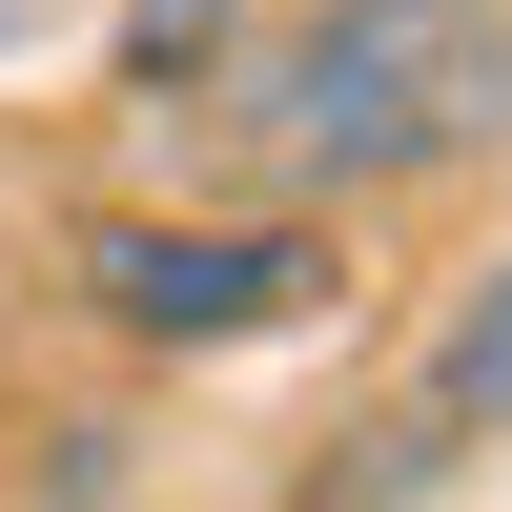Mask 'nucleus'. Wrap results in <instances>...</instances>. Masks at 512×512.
Returning <instances> with one entry per match:
<instances>
[{"instance_id": "1", "label": "nucleus", "mask_w": 512, "mask_h": 512, "mask_svg": "<svg viewBox=\"0 0 512 512\" xmlns=\"http://www.w3.org/2000/svg\"><path fill=\"white\" fill-rule=\"evenodd\" d=\"M185 123L226 164V205H308V226L492 185L512 164V0H287V21H246V62Z\"/></svg>"}, {"instance_id": "2", "label": "nucleus", "mask_w": 512, "mask_h": 512, "mask_svg": "<svg viewBox=\"0 0 512 512\" xmlns=\"http://www.w3.org/2000/svg\"><path fill=\"white\" fill-rule=\"evenodd\" d=\"M62 287L123 349H267V328L349 308V226H308V205H82Z\"/></svg>"}, {"instance_id": "3", "label": "nucleus", "mask_w": 512, "mask_h": 512, "mask_svg": "<svg viewBox=\"0 0 512 512\" xmlns=\"http://www.w3.org/2000/svg\"><path fill=\"white\" fill-rule=\"evenodd\" d=\"M410 390H431L472 451H512V246H492L472 287H451V328H431V369H410Z\"/></svg>"}, {"instance_id": "4", "label": "nucleus", "mask_w": 512, "mask_h": 512, "mask_svg": "<svg viewBox=\"0 0 512 512\" xmlns=\"http://www.w3.org/2000/svg\"><path fill=\"white\" fill-rule=\"evenodd\" d=\"M246 21H267V0H123V82H144V103H205V82L246 62Z\"/></svg>"}, {"instance_id": "5", "label": "nucleus", "mask_w": 512, "mask_h": 512, "mask_svg": "<svg viewBox=\"0 0 512 512\" xmlns=\"http://www.w3.org/2000/svg\"><path fill=\"white\" fill-rule=\"evenodd\" d=\"M144 492V431H123V410H62V431H41V512H123Z\"/></svg>"}, {"instance_id": "6", "label": "nucleus", "mask_w": 512, "mask_h": 512, "mask_svg": "<svg viewBox=\"0 0 512 512\" xmlns=\"http://www.w3.org/2000/svg\"><path fill=\"white\" fill-rule=\"evenodd\" d=\"M21 41H41V0H0V62H21Z\"/></svg>"}]
</instances>
